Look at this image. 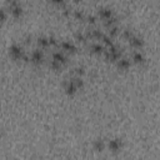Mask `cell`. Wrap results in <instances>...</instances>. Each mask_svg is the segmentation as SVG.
Wrapping results in <instances>:
<instances>
[{"mask_svg":"<svg viewBox=\"0 0 160 160\" xmlns=\"http://www.w3.org/2000/svg\"><path fill=\"white\" fill-rule=\"evenodd\" d=\"M58 48H60L63 51H68V53H71V54L76 53V50H78L76 45L74 43H71V42H68V40H63V42H60L58 44Z\"/></svg>","mask_w":160,"mask_h":160,"instance_id":"obj_1","label":"cell"},{"mask_svg":"<svg viewBox=\"0 0 160 160\" xmlns=\"http://www.w3.org/2000/svg\"><path fill=\"white\" fill-rule=\"evenodd\" d=\"M9 54H10V56H11L14 60H19V59H22L24 51H23V49H22V46H20V45L13 44V45H10V48H9Z\"/></svg>","mask_w":160,"mask_h":160,"instance_id":"obj_2","label":"cell"},{"mask_svg":"<svg viewBox=\"0 0 160 160\" xmlns=\"http://www.w3.org/2000/svg\"><path fill=\"white\" fill-rule=\"evenodd\" d=\"M108 148H109V150L113 151V153H118V151H120V149L123 148V142H122V139L114 138V139L109 140Z\"/></svg>","mask_w":160,"mask_h":160,"instance_id":"obj_3","label":"cell"},{"mask_svg":"<svg viewBox=\"0 0 160 160\" xmlns=\"http://www.w3.org/2000/svg\"><path fill=\"white\" fill-rule=\"evenodd\" d=\"M51 60H55V62L60 63L62 65L68 63V56L65 55V53L63 50H58V51H53L51 53Z\"/></svg>","mask_w":160,"mask_h":160,"instance_id":"obj_4","label":"cell"},{"mask_svg":"<svg viewBox=\"0 0 160 160\" xmlns=\"http://www.w3.org/2000/svg\"><path fill=\"white\" fill-rule=\"evenodd\" d=\"M44 60V53L43 49H35L31 51L30 54V62H33L34 64H40Z\"/></svg>","mask_w":160,"mask_h":160,"instance_id":"obj_5","label":"cell"},{"mask_svg":"<svg viewBox=\"0 0 160 160\" xmlns=\"http://www.w3.org/2000/svg\"><path fill=\"white\" fill-rule=\"evenodd\" d=\"M128 42H129L130 46L134 48V49H142V48L144 46V44H145V42H144L142 38L135 36V35H131V36L129 38Z\"/></svg>","mask_w":160,"mask_h":160,"instance_id":"obj_6","label":"cell"},{"mask_svg":"<svg viewBox=\"0 0 160 160\" xmlns=\"http://www.w3.org/2000/svg\"><path fill=\"white\" fill-rule=\"evenodd\" d=\"M116 65H118L119 69H122V70H128L131 66V62H130V59H128V58L120 56L116 60Z\"/></svg>","mask_w":160,"mask_h":160,"instance_id":"obj_7","label":"cell"},{"mask_svg":"<svg viewBox=\"0 0 160 160\" xmlns=\"http://www.w3.org/2000/svg\"><path fill=\"white\" fill-rule=\"evenodd\" d=\"M114 14H113V10L110 8H106V6H103V8H99L98 9V16H100V19H109L111 18Z\"/></svg>","mask_w":160,"mask_h":160,"instance_id":"obj_8","label":"cell"},{"mask_svg":"<svg viewBox=\"0 0 160 160\" xmlns=\"http://www.w3.org/2000/svg\"><path fill=\"white\" fill-rule=\"evenodd\" d=\"M76 91H78V86H76L75 83L73 82V79L68 80V82L65 83V93H66L68 95H74Z\"/></svg>","mask_w":160,"mask_h":160,"instance_id":"obj_9","label":"cell"},{"mask_svg":"<svg viewBox=\"0 0 160 160\" xmlns=\"http://www.w3.org/2000/svg\"><path fill=\"white\" fill-rule=\"evenodd\" d=\"M131 60H133L135 64H142V63H144L145 56H144V54L140 51V50H136V51L131 53Z\"/></svg>","mask_w":160,"mask_h":160,"instance_id":"obj_10","label":"cell"},{"mask_svg":"<svg viewBox=\"0 0 160 160\" xmlns=\"http://www.w3.org/2000/svg\"><path fill=\"white\" fill-rule=\"evenodd\" d=\"M36 43L40 46V49H43V50H45V49H48L50 46L49 45V38L48 36H39L36 39Z\"/></svg>","mask_w":160,"mask_h":160,"instance_id":"obj_11","label":"cell"},{"mask_svg":"<svg viewBox=\"0 0 160 160\" xmlns=\"http://www.w3.org/2000/svg\"><path fill=\"white\" fill-rule=\"evenodd\" d=\"M105 46L103 44H100V43H93L90 44V50L94 53V54H103Z\"/></svg>","mask_w":160,"mask_h":160,"instance_id":"obj_12","label":"cell"},{"mask_svg":"<svg viewBox=\"0 0 160 160\" xmlns=\"http://www.w3.org/2000/svg\"><path fill=\"white\" fill-rule=\"evenodd\" d=\"M9 11H10V14L13 15V18H15V19H19L20 16L23 15V8L20 6V5H18V6H15V8H11Z\"/></svg>","mask_w":160,"mask_h":160,"instance_id":"obj_13","label":"cell"},{"mask_svg":"<svg viewBox=\"0 0 160 160\" xmlns=\"http://www.w3.org/2000/svg\"><path fill=\"white\" fill-rule=\"evenodd\" d=\"M116 23H118V18L113 15L111 18H109V19H105V20H104V23H103V25H104L105 28H108V29H109L110 26L115 25Z\"/></svg>","mask_w":160,"mask_h":160,"instance_id":"obj_14","label":"cell"},{"mask_svg":"<svg viewBox=\"0 0 160 160\" xmlns=\"http://www.w3.org/2000/svg\"><path fill=\"white\" fill-rule=\"evenodd\" d=\"M104 148H105V143H104V140H102V139H98V140H95V142H94V149H95L96 151H103V150H104Z\"/></svg>","mask_w":160,"mask_h":160,"instance_id":"obj_15","label":"cell"},{"mask_svg":"<svg viewBox=\"0 0 160 160\" xmlns=\"http://www.w3.org/2000/svg\"><path fill=\"white\" fill-rule=\"evenodd\" d=\"M74 36H75V40L76 42H79V43H88V39H86V36H85V34L84 33H82V31H78V33H75L74 34Z\"/></svg>","mask_w":160,"mask_h":160,"instance_id":"obj_16","label":"cell"},{"mask_svg":"<svg viewBox=\"0 0 160 160\" xmlns=\"http://www.w3.org/2000/svg\"><path fill=\"white\" fill-rule=\"evenodd\" d=\"M104 35L103 30H100V29H91V36L93 39L95 40H102V36Z\"/></svg>","mask_w":160,"mask_h":160,"instance_id":"obj_17","label":"cell"},{"mask_svg":"<svg viewBox=\"0 0 160 160\" xmlns=\"http://www.w3.org/2000/svg\"><path fill=\"white\" fill-rule=\"evenodd\" d=\"M102 42H103V45H104V46H109V45L114 44L113 38H110L108 34H104V35L102 36Z\"/></svg>","mask_w":160,"mask_h":160,"instance_id":"obj_18","label":"cell"},{"mask_svg":"<svg viewBox=\"0 0 160 160\" xmlns=\"http://www.w3.org/2000/svg\"><path fill=\"white\" fill-rule=\"evenodd\" d=\"M119 31H120V29H119V26L115 24V25H113V26L109 28V33H108V35H109L110 38H115V36L119 34Z\"/></svg>","mask_w":160,"mask_h":160,"instance_id":"obj_19","label":"cell"},{"mask_svg":"<svg viewBox=\"0 0 160 160\" xmlns=\"http://www.w3.org/2000/svg\"><path fill=\"white\" fill-rule=\"evenodd\" d=\"M73 82L75 83V85L78 86V89H82L84 86V80L82 76H76V78H73Z\"/></svg>","mask_w":160,"mask_h":160,"instance_id":"obj_20","label":"cell"},{"mask_svg":"<svg viewBox=\"0 0 160 160\" xmlns=\"http://www.w3.org/2000/svg\"><path fill=\"white\" fill-rule=\"evenodd\" d=\"M49 66H50V69H51V70H60L63 65L60 64V63H58V62H55V60H50Z\"/></svg>","mask_w":160,"mask_h":160,"instance_id":"obj_21","label":"cell"},{"mask_svg":"<svg viewBox=\"0 0 160 160\" xmlns=\"http://www.w3.org/2000/svg\"><path fill=\"white\" fill-rule=\"evenodd\" d=\"M73 15H74V18H75L76 20H84V19H85L84 13L80 11V10H74V11H73Z\"/></svg>","mask_w":160,"mask_h":160,"instance_id":"obj_22","label":"cell"},{"mask_svg":"<svg viewBox=\"0 0 160 160\" xmlns=\"http://www.w3.org/2000/svg\"><path fill=\"white\" fill-rule=\"evenodd\" d=\"M86 20H88V23L90 24V25H95L96 24V22H98V16L96 15H89L88 18H86Z\"/></svg>","mask_w":160,"mask_h":160,"instance_id":"obj_23","label":"cell"},{"mask_svg":"<svg viewBox=\"0 0 160 160\" xmlns=\"http://www.w3.org/2000/svg\"><path fill=\"white\" fill-rule=\"evenodd\" d=\"M133 35V33H131V30L130 29H124L123 31H122V36L125 39V40H129V38Z\"/></svg>","mask_w":160,"mask_h":160,"instance_id":"obj_24","label":"cell"},{"mask_svg":"<svg viewBox=\"0 0 160 160\" xmlns=\"http://www.w3.org/2000/svg\"><path fill=\"white\" fill-rule=\"evenodd\" d=\"M49 38V45L50 46H56L58 48V40H56V38L54 36V35H50V36H48Z\"/></svg>","mask_w":160,"mask_h":160,"instance_id":"obj_25","label":"cell"},{"mask_svg":"<svg viewBox=\"0 0 160 160\" xmlns=\"http://www.w3.org/2000/svg\"><path fill=\"white\" fill-rule=\"evenodd\" d=\"M74 73H75L78 76H83L84 73H85V69H84L83 66H76V68L74 69Z\"/></svg>","mask_w":160,"mask_h":160,"instance_id":"obj_26","label":"cell"},{"mask_svg":"<svg viewBox=\"0 0 160 160\" xmlns=\"http://www.w3.org/2000/svg\"><path fill=\"white\" fill-rule=\"evenodd\" d=\"M8 19V14L5 9H0V22H5Z\"/></svg>","mask_w":160,"mask_h":160,"instance_id":"obj_27","label":"cell"},{"mask_svg":"<svg viewBox=\"0 0 160 160\" xmlns=\"http://www.w3.org/2000/svg\"><path fill=\"white\" fill-rule=\"evenodd\" d=\"M50 2L55 5H60V4H63L64 3V0H50Z\"/></svg>","mask_w":160,"mask_h":160,"instance_id":"obj_28","label":"cell"},{"mask_svg":"<svg viewBox=\"0 0 160 160\" xmlns=\"http://www.w3.org/2000/svg\"><path fill=\"white\" fill-rule=\"evenodd\" d=\"M80 2H83V0H74V3H80Z\"/></svg>","mask_w":160,"mask_h":160,"instance_id":"obj_29","label":"cell"}]
</instances>
